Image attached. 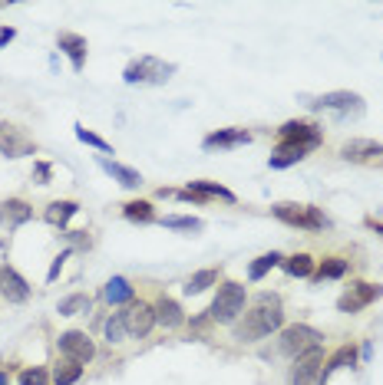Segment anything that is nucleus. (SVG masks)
I'll return each instance as SVG.
<instances>
[{"label":"nucleus","mask_w":383,"mask_h":385,"mask_svg":"<svg viewBox=\"0 0 383 385\" xmlns=\"http://www.w3.org/2000/svg\"><path fill=\"white\" fill-rule=\"evenodd\" d=\"M285 326V313H281V299L278 293H258L254 306L248 313H241L235 323V339L238 342H258L264 336H271Z\"/></svg>","instance_id":"1"},{"label":"nucleus","mask_w":383,"mask_h":385,"mask_svg":"<svg viewBox=\"0 0 383 385\" xmlns=\"http://www.w3.org/2000/svg\"><path fill=\"white\" fill-rule=\"evenodd\" d=\"M245 303H248V293H245V287H241V283H235V280H225V283L219 287V293H215V299H212V306H208V316H212V323L235 326V323H238V316L245 313Z\"/></svg>","instance_id":"2"},{"label":"nucleus","mask_w":383,"mask_h":385,"mask_svg":"<svg viewBox=\"0 0 383 385\" xmlns=\"http://www.w3.org/2000/svg\"><path fill=\"white\" fill-rule=\"evenodd\" d=\"M271 214L278 217V221H285V224L301 227V231H324V227H330L327 214L320 211V208H314V204L278 201V204L271 208Z\"/></svg>","instance_id":"3"},{"label":"nucleus","mask_w":383,"mask_h":385,"mask_svg":"<svg viewBox=\"0 0 383 385\" xmlns=\"http://www.w3.org/2000/svg\"><path fill=\"white\" fill-rule=\"evenodd\" d=\"M324 142V132H320L314 122H301V119H291L278 128V145H291V149H304L314 151Z\"/></svg>","instance_id":"4"},{"label":"nucleus","mask_w":383,"mask_h":385,"mask_svg":"<svg viewBox=\"0 0 383 385\" xmlns=\"http://www.w3.org/2000/svg\"><path fill=\"white\" fill-rule=\"evenodd\" d=\"M172 73H176L172 63H162V60H155V56H139V60H132V63L126 66L122 79L132 86L136 83H165V79H172Z\"/></svg>","instance_id":"5"},{"label":"nucleus","mask_w":383,"mask_h":385,"mask_svg":"<svg viewBox=\"0 0 383 385\" xmlns=\"http://www.w3.org/2000/svg\"><path fill=\"white\" fill-rule=\"evenodd\" d=\"M311 109H324V112H334L340 119H357L363 116V96L361 93H351V89H337V93H324L311 102Z\"/></svg>","instance_id":"6"},{"label":"nucleus","mask_w":383,"mask_h":385,"mask_svg":"<svg viewBox=\"0 0 383 385\" xmlns=\"http://www.w3.org/2000/svg\"><path fill=\"white\" fill-rule=\"evenodd\" d=\"M291 385H324V349L314 346L294 359L291 369Z\"/></svg>","instance_id":"7"},{"label":"nucleus","mask_w":383,"mask_h":385,"mask_svg":"<svg viewBox=\"0 0 383 385\" xmlns=\"http://www.w3.org/2000/svg\"><path fill=\"white\" fill-rule=\"evenodd\" d=\"M320 339H324V332H320V330L307 326V323H294V326H287V330L281 332V353L294 356V359H297L301 353L320 346Z\"/></svg>","instance_id":"8"},{"label":"nucleus","mask_w":383,"mask_h":385,"mask_svg":"<svg viewBox=\"0 0 383 385\" xmlns=\"http://www.w3.org/2000/svg\"><path fill=\"white\" fill-rule=\"evenodd\" d=\"M380 297H383L380 283H363V280H357V283H351V287L340 293L337 310L340 313H361V310H367L370 303H377Z\"/></svg>","instance_id":"9"},{"label":"nucleus","mask_w":383,"mask_h":385,"mask_svg":"<svg viewBox=\"0 0 383 385\" xmlns=\"http://www.w3.org/2000/svg\"><path fill=\"white\" fill-rule=\"evenodd\" d=\"M0 151L7 158H23V155H37V142L13 122H0Z\"/></svg>","instance_id":"10"},{"label":"nucleus","mask_w":383,"mask_h":385,"mask_svg":"<svg viewBox=\"0 0 383 385\" xmlns=\"http://www.w3.org/2000/svg\"><path fill=\"white\" fill-rule=\"evenodd\" d=\"M340 158L353 161V165H380L383 161V145L373 139H347L340 145Z\"/></svg>","instance_id":"11"},{"label":"nucleus","mask_w":383,"mask_h":385,"mask_svg":"<svg viewBox=\"0 0 383 385\" xmlns=\"http://www.w3.org/2000/svg\"><path fill=\"white\" fill-rule=\"evenodd\" d=\"M60 353H63V359H73V363L86 365L96 356V346H93V339L83 330H66L60 336Z\"/></svg>","instance_id":"12"},{"label":"nucleus","mask_w":383,"mask_h":385,"mask_svg":"<svg viewBox=\"0 0 383 385\" xmlns=\"http://www.w3.org/2000/svg\"><path fill=\"white\" fill-rule=\"evenodd\" d=\"M122 320H126V332L132 336H149L155 326V310L143 299H132L129 306L122 310Z\"/></svg>","instance_id":"13"},{"label":"nucleus","mask_w":383,"mask_h":385,"mask_svg":"<svg viewBox=\"0 0 383 385\" xmlns=\"http://www.w3.org/2000/svg\"><path fill=\"white\" fill-rule=\"evenodd\" d=\"M0 297L7 303H27L30 299V283L13 267H0Z\"/></svg>","instance_id":"14"},{"label":"nucleus","mask_w":383,"mask_h":385,"mask_svg":"<svg viewBox=\"0 0 383 385\" xmlns=\"http://www.w3.org/2000/svg\"><path fill=\"white\" fill-rule=\"evenodd\" d=\"M56 43H60V50H63L66 56H70V63H73V69H83V66H86V36H79V33H60V36H56Z\"/></svg>","instance_id":"15"},{"label":"nucleus","mask_w":383,"mask_h":385,"mask_svg":"<svg viewBox=\"0 0 383 385\" xmlns=\"http://www.w3.org/2000/svg\"><path fill=\"white\" fill-rule=\"evenodd\" d=\"M252 142V132L248 128H219V132H212L205 135V149H235V145H248Z\"/></svg>","instance_id":"16"},{"label":"nucleus","mask_w":383,"mask_h":385,"mask_svg":"<svg viewBox=\"0 0 383 385\" xmlns=\"http://www.w3.org/2000/svg\"><path fill=\"white\" fill-rule=\"evenodd\" d=\"M30 217H33V208L27 201H20V198H7V201L0 204V224L20 227V224H27Z\"/></svg>","instance_id":"17"},{"label":"nucleus","mask_w":383,"mask_h":385,"mask_svg":"<svg viewBox=\"0 0 383 385\" xmlns=\"http://www.w3.org/2000/svg\"><path fill=\"white\" fill-rule=\"evenodd\" d=\"M152 310H155V323H162L165 330H176V326H182V323H186V316H182V306H178L172 297H165V293L155 299Z\"/></svg>","instance_id":"18"},{"label":"nucleus","mask_w":383,"mask_h":385,"mask_svg":"<svg viewBox=\"0 0 383 385\" xmlns=\"http://www.w3.org/2000/svg\"><path fill=\"white\" fill-rule=\"evenodd\" d=\"M99 168L106 171L110 178H116V182H119L122 188H139V184H143V175H139L136 168H126V165H119V161L99 158Z\"/></svg>","instance_id":"19"},{"label":"nucleus","mask_w":383,"mask_h":385,"mask_svg":"<svg viewBox=\"0 0 383 385\" xmlns=\"http://www.w3.org/2000/svg\"><path fill=\"white\" fill-rule=\"evenodd\" d=\"M188 191H195L202 201H225V204H235V194L219 182H188Z\"/></svg>","instance_id":"20"},{"label":"nucleus","mask_w":383,"mask_h":385,"mask_svg":"<svg viewBox=\"0 0 383 385\" xmlns=\"http://www.w3.org/2000/svg\"><path fill=\"white\" fill-rule=\"evenodd\" d=\"M103 297L110 299L112 306H129L132 299H136V290L129 287L126 277H112L110 283H106V290H103Z\"/></svg>","instance_id":"21"},{"label":"nucleus","mask_w":383,"mask_h":385,"mask_svg":"<svg viewBox=\"0 0 383 385\" xmlns=\"http://www.w3.org/2000/svg\"><path fill=\"white\" fill-rule=\"evenodd\" d=\"M79 211V204L77 201H50L46 204V224H53V227H66L70 224V217Z\"/></svg>","instance_id":"22"},{"label":"nucleus","mask_w":383,"mask_h":385,"mask_svg":"<svg viewBox=\"0 0 383 385\" xmlns=\"http://www.w3.org/2000/svg\"><path fill=\"white\" fill-rule=\"evenodd\" d=\"M347 365H357V349L353 346H340L337 353L324 363V382H327V375H334L337 369H347Z\"/></svg>","instance_id":"23"},{"label":"nucleus","mask_w":383,"mask_h":385,"mask_svg":"<svg viewBox=\"0 0 383 385\" xmlns=\"http://www.w3.org/2000/svg\"><path fill=\"white\" fill-rule=\"evenodd\" d=\"M281 267H285L287 277H314V257L311 254H294L281 260Z\"/></svg>","instance_id":"24"},{"label":"nucleus","mask_w":383,"mask_h":385,"mask_svg":"<svg viewBox=\"0 0 383 385\" xmlns=\"http://www.w3.org/2000/svg\"><path fill=\"white\" fill-rule=\"evenodd\" d=\"M215 283H219V270L208 267V270H198V273H192V277L186 280V287H182V290L192 297V293H205V290L215 287Z\"/></svg>","instance_id":"25"},{"label":"nucleus","mask_w":383,"mask_h":385,"mask_svg":"<svg viewBox=\"0 0 383 385\" xmlns=\"http://www.w3.org/2000/svg\"><path fill=\"white\" fill-rule=\"evenodd\" d=\"M347 273V260L344 257H324L320 260V267L314 270V280H337V277H344Z\"/></svg>","instance_id":"26"},{"label":"nucleus","mask_w":383,"mask_h":385,"mask_svg":"<svg viewBox=\"0 0 383 385\" xmlns=\"http://www.w3.org/2000/svg\"><path fill=\"white\" fill-rule=\"evenodd\" d=\"M79 375H83V365L73 363V359H60V363L53 365L56 385H73V382H79Z\"/></svg>","instance_id":"27"},{"label":"nucleus","mask_w":383,"mask_h":385,"mask_svg":"<svg viewBox=\"0 0 383 385\" xmlns=\"http://www.w3.org/2000/svg\"><path fill=\"white\" fill-rule=\"evenodd\" d=\"M301 158H307V151L304 149H291V145H278L274 149V155L268 158V165L271 168H287V165H297Z\"/></svg>","instance_id":"28"},{"label":"nucleus","mask_w":383,"mask_h":385,"mask_svg":"<svg viewBox=\"0 0 383 385\" xmlns=\"http://www.w3.org/2000/svg\"><path fill=\"white\" fill-rule=\"evenodd\" d=\"M122 214H126V221H139V224L155 221V211L149 201H126L122 204Z\"/></svg>","instance_id":"29"},{"label":"nucleus","mask_w":383,"mask_h":385,"mask_svg":"<svg viewBox=\"0 0 383 385\" xmlns=\"http://www.w3.org/2000/svg\"><path fill=\"white\" fill-rule=\"evenodd\" d=\"M89 310V297L86 293H73V297L60 299V306H56V313L60 316H79V313Z\"/></svg>","instance_id":"30"},{"label":"nucleus","mask_w":383,"mask_h":385,"mask_svg":"<svg viewBox=\"0 0 383 385\" xmlns=\"http://www.w3.org/2000/svg\"><path fill=\"white\" fill-rule=\"evenodd\" d=\"M281 260H285V257L278 254V250H271V254H261V257H258V260L252 264V267H248V277H252V280H261L264 273H268V270H274L278 264H281Z\"/></svg>","instance_id":"31"},{"label":"nucleus","mask_w":383,"mask_h":385,"mask_svg":"<svg viewBox=\"0 0 383 385\" xmlns=\"http://www.w3.org/2000/svg\"><path fill=\"white\" fill-rule=\"evenodd\" d=\"M159 224H162V227H172V231H202V221H198V217H182V214L162 217Z\"/></svg>","instance_id":"32"},{"label":"nucleus","mask_w":383,"mask_h":385,"mask_svg":"<svg viewBox=\"0 0 383 385\" xmlns=\"http://www.w3.org/2000/svg\"><path fill=\"white\" fill-rule=\"evenodd\" d=\"M122 336H126V320H122V313H112L106 320V339H110V346H116V342H122Z\"/></svg>","instance_id":"33"},{"label":"nucleus","mask_w":383,"mask_h":385,"mask_svg":"<svg viewBox=\"0 0 383 385\" xmlns=\"http://www.w3.org/2000/svg\"><path fill=\"white\" fill-rule=\"evenodd\" d=\"M77 139L83 142V145H89V149H99V151H110L112 149L106 139H99L96 132H89V128H83V126H77Z\"/></svg>","instance_id":"34"},{"label":"nucleus","mask_w":383,"mask_h":385,"mask_svg":"<svg viewBox=\"0 0 383 385\" xmlns=\"http://www.w3.org/2000/svg\"><path fill=\"white\" fill-rule=\"evenodd\" d=\"M50 382V372L44 365H33V369H23L20 372V385H46Z\"/></svg>","instance_id":"35"},{"label":"nucleus","mask_w":383,"mask_h":385,"mask_svg":"<svg viewBox=\"0 0 383 385\" xmlns=\"http://www.w3.org/2000/svg\"><path fill=\"white\" fill-rule=\"evenodd\" d=\"M50 175H53V168H50L46 161H37V165H33V178H37V184H50Z\"/></svg>","instance_id":"36"},{"label":"nucleus","mask_w":383,"mask_h":385,"mask_svg":"<svg viewBox=\"0 0 383 385\" xmlns=\"http://www.w3.org/2000/svg\"><path fill=\"white\" fill-rule=\"evenodd\" d=\"M66 257H70V250H63V254H60V257L53 260V267H50V273H46V280H50V283H53V280L60 277V270H63V260H66Z\"/></svg>","instance_id":"37"},{"label":"nucleus","mask_w":383,"mask_h":385,"mask_svg":"<svg viewBox=\"0 0 383 385\" xmlns=\"http://www.w3.org/2000/svg\"><path fill=\"white\" fill-rule=\"evenodd\" d=\"M66 237H70V241H77L79 247H89V237H86V231H66Z\"/></svg>","instance_id":"38"},{"label":"nucleus","mask_w":383,"mask_h":385,"mask_svg":"<svg viewBox=\"0 0 383 385\" xmlns=\"http://www.w3.org/2000/svg\"><path fill=\"white\" fill-rule=\"evenodd\" d=\"M13 36H17V30H13V27H0V46H7Z\"/></svg>","instance_id":"39"},{"label":"nucleus","mask_w":383,"mask_h":385,"mask_svg":"<svg viewBox=\"0 0 383 385\" xmlns=\"http://www.w3.org/2000/svg\"><path fill=\"white\" fill-rule=\"evenodd\" d=\"M363 224L370 227L373 234H380V237H383V224H380V221H377V217H367V221H363Z\"/></svg>","instance_id":"40"},{"label":"nucleus","mask_w":383,"mask_h":385,"mask_svg":"<svg viewBox=\"0 0 383 385\" xmlns=\"http://www.w3.org/2000/svg\"><path fill=\"white\" fill-rule=\"evenodd\" d=\"M155 194H159V198H176V191H172V188H159Z\"/></svg>","instance_id":"41"},{"label":"nucleus","mask_w":383,"mask_h":385,"mask_svg":"<svg viewBox=\"0 0 383 385\" xmlns=\"http://www.w3.org/2000/svg\"><path fill=\"white\" fill-rule=\"evenodd\" d=\"M0 385H11V382H7V375H4V372H0Z\"/></svg>","instance_id":"42"}]
</instances>
